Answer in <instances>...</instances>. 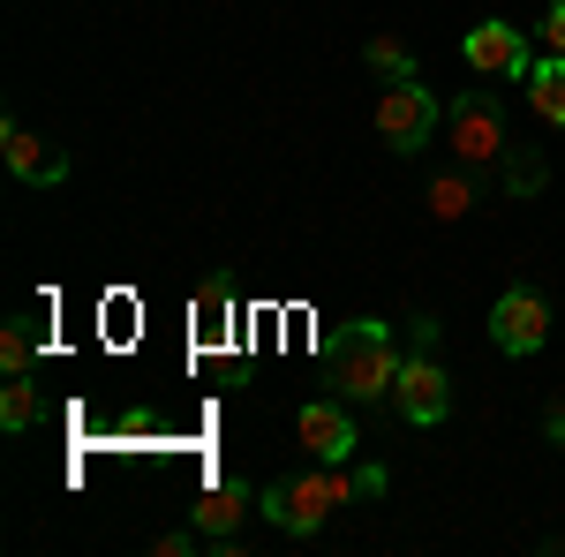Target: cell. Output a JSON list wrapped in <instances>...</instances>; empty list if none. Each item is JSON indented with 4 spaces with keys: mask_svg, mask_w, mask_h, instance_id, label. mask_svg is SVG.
Instances as JSON below:
<instances>
[{
    "mask_svg": "<svg viewBox=\"0 0 565 557\" xmlns=\"http://www.w3.org/2000/svg\"><path fill=\"white\" fill-rule=\"evenodd\" d=\"M423 204H430V218H445V226H452V218H468V212L482 204V196H476V167H460V173H430Z\"/></svg>",
    "mask_w": 565,
    "mask_h": 557,
    "instance_id": "cell-12",
    "label": "cell"
},
{
    "mask_svg": "<svg viewBox=\"0 0 565 557\" xmlns=\"http://www.w3.org/2000/svg\"><path fill=\"white\" fill-rule=\"evenodd\" d=\"M551 444H565V399L551 407Z\"/></svg>",
    "mask_w": 565,
    "mask_h": 557,
    "instance_id": "cell-19",
    "label": "cell"
},
{
    "mask_svg": "<svg viewBox=\"0 0 565 557\" xmlns=\"http://www.w3.org/2000/svg\"><path fill=\"white\" fill-rule=\"evenodd\" d=\"M39 422V385L31 377H8V392H0V429H31Z\"/></svg>",
    "mask_w": 565,
    "mask_h": 557,
    "instance_id": "cell-15",
    "label": "cell"
},
{
    "mask_svg": "<svg viewBox=\"0 0 565 557\" xmlns=\"http://www.w3.org/2000/svg\"><path fill=\"white\" fill-rule=\"evenodd\" d=\"M490 340H498V354H513V362L543 354V340H551V301L535 294V287H505L498 309H490Z\"/></svg>",
    "mask_w": 565,
    "mask_h": 557,
    "instance_id": "cell-6",
    "label": "cell"
},
{
    "mask_svg": "<svg viewBox=\"0 0 565 557\" xmlns=\"http://www.w3.org/2000/svg\"><path fill=\"white\" fill-rule=\"evenodd\" d=\"M377 490H385V474H377V468L348 474V460H317V468H295V474H279V482H264V490H257V513L271 519L279 535H317L340 505L377 497Z\"/></svg>",
    "mask_w": 565,
    "mask_h": 557,
    "instance_id": "cell-1",
    "label": "cell"
},
{
    "mask_svg": "<svg viewBox=\"0 0 565 557\" xmlns=\"http://www.w3.org/2000/svg\"><path fill=\"white\" fill-rule=\"evenodd\" d=\"M460 53H468V68H476V76H527L521 23H476V31L460 39Z\"/></svg>",
    "mask_w": 565,
    "mask_h": 557,
    "instance_id": "cell-9",
    "label": "cell"
},
{
    "mask_svg": "<svg viewBox=\"0 0 565 557\" xmlns=\"http://www.w3.org/2000/svg\"><path fill=\"white\" fill-rule=\"evenodd\" d=\"M377 143H385L392 159H415V151H430V136H437V98L423 90V76L415 84H385V98H377Z\"/></svg>",
    "mask_w": 565,
    "mask_h": 557,
    "instance_id": "cell-4",
    "label": "cell"
},
{
    "mask_svg": "<svg viewBox=\"0 0 565 557\" xmlns=\"http://www.w3.org/2000/svg\"><path fill=\"white\" fill-rule=\"evenodd\" d=\"M527 106L565 129V53H543V61H527Z\"/></svg>",
    "mask_w": 565,
    "mask_h": 557,
    "instance_id": "cell-11",
    "label": "cell"
},
{
    "mask_svg": "<svg viewBox=\"0 0 565 557\" xmlns=\"http://www.w3.org/2000/svg\"><path fill=\"white\" fill-rule=\"evenodd\" d=\"M535 39H543V53H565V0H551V15L535 23Z\"/></svg>",
    "mask_w": 565,
    "mask_h": 557,
    "instance_id": "cell-18",
    "label": "cell"
},
{
    "mask_svg": "<svg viewBox=\"0 0 565 557\" xmlns=\"http://www.w3.org/2000/svg\"><path fill=\"white\" fill-rule=\"evenodd\" d=\"M399 340H392V324H377V317H354L348 332L332 340V377H340V392L348 399H385L392 385H399Z\"/></svg>",
    "mask_w": 565,
    "mask_h": 557,
    "instance_id": "cell-2",
    "label": "cell"
},
{
    "mask_svg": "<svg viewBox=\"0 0 565 557\" xmlns=\"http://www.w3.org/2000/svg\"><path fill=\"white\" fill-rule=\"evenodd\" d=\"M249 505H257V497H249V482H234V474H226V482H212V490L189 505V527H196L212 550H234V527H242Z\"/></svg>",
    "mask_w": 565,
    "mask_h": 557,
    "instance_id": "cell-8",
    "label": "cell"
},
{
    "mask_svg": "<svg viewBox=\"0 0 565 557\" xmlns=\"http://www.w3.org/2000/svg\"><path fill=\"white\" fill-rule=\"evenodd\" d=\"M31 362H39L31 317H8V332H0V369H8V377H31Z\"/></svg>",
    "mask_w": 565,
    "mask_h": 557,
    "instance_id": "cell-13",
    "label": "cell"
},
{
    "mask_svg": "<svg viewBox=\"0 0 565 557\" xmlns=\"http://www.w3.org/2000/svg\"><path fill=\"white\" fill-rule=\"evenodd\" d=\"M295 437H302L309 460H354V415L340 407V399H309L302 415H295Z\"/></svg>",
    "mask_w": 565,
    "mask_h": 557,
    "instance_id": "cell-7",
    "label": "cell"
},
{
    "mask_svg": "<svg viewBox=\"0 0 565 557\" xmlns=\"http://www.w3.org/2000/svg\"><path fill=\"white\" fill-rule=\"evenodd\" d=\"M362 61H370L385 84H415V76H423V68H415V53H407L399 39H370V45H362Z\"/></svg>",
    "mask_w": 565,
    "mask_h": 557,
    "instance_id": "cell-14",
    "label": "cell"
},
{
    "mask_svg": "<svg viewBox=\"0 0 565 557\" xmlns=\"http://www.w3.org/2000/svg\"><path fill=\"white\" fill-rule=\"evenodd\" d=\"M218 309H234V294H226V279H212V287L196 294V324H204V332L218 324Z\"/></svg>",
    "mask_w": 565,
    "mask_h": 557,
    "instance_id": "cell-17",
    "label": "cell"
},
{
    "mask_svg": "<svg viewBox=\"0 0 565 557\" xmlns=\"http://www.w3.org/2000/svg\"><path fill=\"white\" fill-rule=\"evenodd\" d=\"M0 159H8V173H15V181H31V189L68 181V159H61L45 136H31L23 121H8V129H0Z\"/></svg>",
    "mask_w": 565,
    "mask_h": 557,
    "instance_id": "cell-10",
    "label": "cell"
},
{
    "mask_svg": "<svg viewBox=\"0 0 565 557\" xmlns=\"http://www.w3.org/2000/svg\"><path fill=\"white\" fill-rule=\"evenodd\" d=\"M445 143H452L460 167L505 159V151H513V143H505V98H498V90H460V98L445 106Z\"/></svg>",
    "mask_w": 565,
    "mask_h": 557,
    "instance_id": "cell-3",
    "label": "cell"
},
{
    "mask_svg": "<svg viewBox=\"0 0 565 557\" xmlns=\"http://www.w3.org/2000/svg\"><path fill=\"white\" fill-rule=\"evenodd\" d=\"M392 407H399V422H415V429H430V422H445V415H452V377H445V362L430 354V340L399 362Z\"/></svg>",
    "mask_w": 565,
    "mask_h": 557,
    "instance_id": "cell-5",
    "label": "cell"
},
{
    "mask_svg": "<svg viewBox=\"0 0 565 557\" xmlns=\"http://www.w3.org/2000/svg\"><path fill=\"white\" fill-rule=\"evenodd\" d=\"M543 181H551V167H543L535 151H505V189H513V196H535Z\"/></svg>",
    "mask_w": 565,
    "mask_h": 557,
    "instance_id": "cell-16",
    "label": "cell"
}]
</instances>
